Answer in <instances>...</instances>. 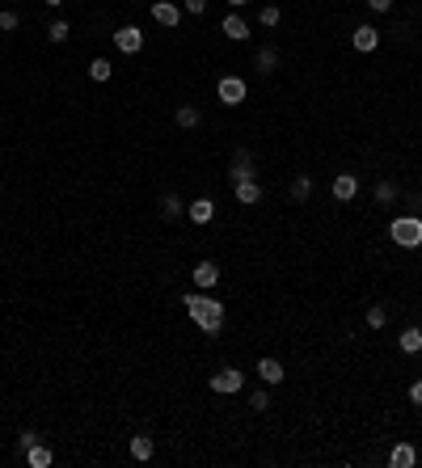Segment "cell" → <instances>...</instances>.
I'll return each instance as SVG.
<instances>
[{
    "instance_id": "obj_8",
    "label": "cell",
    "mask_w": 422,
    "mask_h": 468,
    "mask_svg": "<svg viewBox=\"0 0 422 468\" xmlns=\"http://www.w3.org/2000/svg\"><path fill=\"white\" fill-rule=\"evenodd\" d=\"M245 177H254V156H249V148H237V152H233V169H228V182L237 186V182H245Z\"/></svg>"
},
{
    "instance_id": "obj_13",
    "label": "cell",
    "mask_w": 422,
    "mask_h": 468,
    "mask_svg": "<svg viewBox=\"0 0 422 468\" xmlns=\"http://www.w3.org/2000/svg\"><path fill=\"white\" fill-rule=\"evenodd\" d=\"M152 22H157V26H169V30H173V26L182 22V9L173 5V0H157V5H152Z\"/></svg>"
},
{
    "instance_id": "obj_24",
    "label": "cell",
    "mask_w": 422,
    "mask_h": 468,
    "mask_svg": "<svg viewBox=\"0 0 422 468\" xmlns=\"http://www.w3.org/2000/svg\"><path fill=\"white\" fill-rule=\"evenodd\" d=\"M68 34H72V26H68L64 17H55V22L47 26V38H51V43H68Z\"/></svg>"
},
{
    "instance_id": "obj_3",
    "label": "cell",
    "mask_w": 422,
    "mask_h": 468,
    "mask_svg": "<svg viewBox=\"0 0 422 468\" xmlns=\"http://www.w3.org/2000/svg\"><path fill=\"white\" fill-rule=\"evenodd\" d=\"M245 93H249V85H245V76H237V72L220 76V85H216L220 105H241V101H245Z\"/></svg>"
},
{
    "instance_id": "obj_2",
    "label": "cell",
    "mask_w": 422,
    "mask_h": 468,
    "mask_svg": "<svg viewBox=\"0 0 422 468\" xmlns=\"http://www.w3.org/2000/svg\"><path fill=\"white\" fill-rule=\"evenodd\" d=\"M388 237H393V245H401V249H418V245H422V219H418V215H397V219L388 224Z\"/></svg>"
},
{
    "instance_id": "obj_17",
    "label": "cell",
    "mask_w": 422,
    "mask_h": 468,
    "mask_svg": "<svg viewBox=\"0 0 422 468\" xmlns=\"http://www.w3.org/2000/svg\"><path fill=\"white\" fill-rule=\"evenodd\" d=\"M388 464H393V468H409V464H418V451H414V443H397V447L388 451Z\"/></svg>"
},
{
    "instance_id": "obj_10",
    "label": "cell",
    "mask_w": 422,
    "mask_h": 468,
    "mask_svg": "<svg viewBox=\"0 0 422 468\" xmlns=\"http://www.w3.org/2000/svg\"><path fill=\"white\" fill-rule=\"evenodd\" d=\"M254 372H258V380H262L266 388L283 384V376H287V372H283V363H279V359H270V355H266V359H258V367H254Z\"/></svg>"
},
{
    "instance_id": "obj_1",
    "label": "cell",
    "mask_w": 422,
    "mask_h": 468,
    "mask_svg": "<svg viewBox=\"0 0 422 468\" xmlns=\"http://www.w3.org/2000/svg\"><path fill=\"white\" fill-rule=\"evenodd\" d=\"M182 304H186L190 321H194L203 333H220V329H224V304L211 295V291H190V295H182Z\"/></svg>"
},
{
    "instance_id": "obj_21",
    "label": "cell",
    "mask_w": 422,
    "mask_h": 468,
    "mask_svg": "<svg viewBox=\"0 0 422 468\" xmlns=\"http://www.w3.org/2000/svg\"><path fill=\"white\" fill-rule=\"evenodd\" d=\"M198 123H203L198 105H177V127H182V131H194Z\"/></svg>"
},
{
    "instance_id": "obj_9",
    "label": "cell",
    "mask_w": 422,
    "mask_h": 468,
    "mask_svg": "<svg viewBox=\"0 0 422 468\" xmlns=\"http://www.w3.org/2000/svg\"><path fill=\"white\" fill-rule=\"evenodd\" d=\"M330 190H334V203H355V194H359V177H355V173H338Z\"/></svg>"
},
{
    "instance_id": "obj_27",
    "label": "cell",
    "mask_w": 422,
    "mask_h": 468,
    "mask_svg": "<svg viewBox=\"0 0 422 468\" xmlns=\"http://www.w3.org/2000/svg\"><path fill=\"white\" fill-rule=\"evenodd\" d=\"M110 72H115V68H110V59H101V55L89 64V76H93L97 85H101V80H110Z\"/></svg>"
},
{
    "instance_id": "obj_25",
    "label": "cell",
    "mask_w": 422,
    "mask_h": 468,
    "mask_svg": "<svg viewBox=\"0 0 422 468\" xmlns=\"http://www.w3.org/2000/svg\"><path fill=\"white\" fill-rule=\"evenodd\" d=\"M376 203H380V207L397 203V182H376Z\"/></svg>"
},
{
    "instance_id": "obj_34",
    "label": "cell",
    "mask_w": 422,
    "mask_h": 468,
    "mask_svg": "<svg viewBox=\"0 0 422 468\" xmlns=\"http://www.w3.org/2000/svg\"><path fill=\"white\" fill-rule=\"evenodd\" d=\"M249 5V0H228V9H245Z\"/></svg>"
},
{
    "instance_id": "obj_23",
    "label": "cell",
    "mask_w": 422,
    "mask_h": 468,
    "mask_svg": "<svg viewBox=\"0 0 422 468\" xmlns=\"http://www.w3.org/2000/svg\"><path fill=\"white\" fill-rule=\"evenodd\" d=\"M279 17H283V13H279V5H262V9H258V26H266V30H275V26H279Z\"/></svg>"
},
{
    "instance_id": "obj_31",
    "label": "cell",
    "mask_w": 422,
    "mask_h": 468,
    "mask_svg": "<svg viewBox=\"0 0 422 468\" xmlns=\"http://www.w3.org/2000/svg\"><path fill=\"white\" fill-rule=\"evenodd\" d=\"M182 13H207V0H182Z\"/></svg>"
},
{
    "instance_id": "obj_16",
    "label": "cell",
    "mask_w": 422,
    "mask_h": 468,
    "mask_svg": "<svg viewBox=\"0 0 422 468\" xmlns=\"http://www.w3.org/2000/svg\"><path fill=\"white\" fill-rule=\"evenodd\" d=\"M22 460H26L30 468H51V464H55V451H51L47 443H34V447H30V451H26Z\"/></svg>"
},
{
    "instance_id": "obj_30",
    "label": "cell",
    "mask_w": 422,
    "mask_h": 468,
    "mask_svg": "<svg viewBox=\"0 0 422 468\" xmlns=\"http://www.w3.org/2000/svg\"><path fill=\"white\" fill-rule=\"evenodd\" d=\"M34 443H43V439H38V430H22V434H17V451H22V455H26Z\"/></svg>"
},
{
    "instance_id": "obj_6",
    "label": "cell",
    "mask_w": 422,
    "mask_h": 468,
    "mask_svg": "<svg viewBox=\"0 0 422 468\" xmlns=\"http://www.w3.org/2000/svg\"><path fill=\"white\" fill-rule=\"evenodd\" d=\"M190 279H194L198 291H211V287L220 283V266H216V262H198V266L190 270Z\"/></svg>"
},
{
    "instance_id": "obj_28",
    "label": "cell",
    "mask_w": 422,
    "mask_h": 468,
    "mask_svg": "<svg viewBox=\"0 0 422 468\" xmlns=\"http://www.w3.org/2000/svg\"><path fill=\"white\" fill-rule=\"evenodd\" d=\"M368 325H372V329H384V325H388V308L372 304V308H368Z\"/></svg>"
},
{
    "instance_id": "obj_20",
    "label": "cell",
    "mask_w": 422,
    "mask_h": 468,
    "mask_svg": "<svg viewBox=\"0 0 422 468\" xmlns=\"http://www.w3.org/2000/svg\"><path fill=\"white\" fill-rule=\"evenodd\" d=\"M182 215H186V203H182L177 194H165V198H161V219L173 224V219H182Z\"/></svg>"
},
{
    "instance_id": "obj_26",
    "label": "cell",
    "mask_w": 422,
    "mask_h": 468,
    "mask_svg": "<svg viewBox=\"0 0 422 468\" xmlns=\"http://www.w3.org/2000/svg\"><path fill=\"white\" fill-rule=\"evenodd\" d=\"M249 409H254V414H266V409H270V388H254V393H249Z\"/></svg>"
},
{
    "instance_id": "obj_15",
    "label": "cell",
    "mask_w": 422,
    "mask_h": 468,
    "mask_svg": "<svg viewBox=\"0 0 422 468\" xmlns=\"http://www.w3.org/2000/svg\"><path fill=\"white\" fill-rule=\"evenodd\" d=\"M233 194H237V203H245V207H258V203H262V186H258V177L237 182V186H233Z\"/></svg>"
},
{
    "instance_id": "obj_12",
    "label": "cell",
    "mask_w": 422,
    "mask_h": 468,
    "mask_svg": "<svg viewBox=\"0 0 422 468\" xmlns=\"http://www.w3.org/2000/svg\"><path fill=\"white\" fill-rule=\"evenodd\" d=\"M351 43H355V51H363V55H368V51H376V47H380V30L363 22V26H355V34H351Z\"/></svg>"
},
{
    "instance_id": "obj_5",
    "label": "cell",
    "mask_w": 422,
    "mask_h": 468,
    "mask_svg": "<svg viewBox=\"0 0 422 468\" xmlns=\"http://www.w3.org/2000/svg\"><path fill=\"white\" fill-rule=\"evenodd\" d=\"M115 47H119L123 55H140V51H144V30H140V26H119V30H115Z\"/></svg>"
},
{
    "instance_id": "obj_18",
    "label": "cell",
    "mask_w": 422,
    "mask_h": 468,
    "mask_svg": "<svg viewBox=\"0 0 422 468\" xmlns=\"http://www.w3.org/2000/svg\"><path fill=\"white\" fill-rule=\"evenodd\" d=\"M152 455H157V443H152L148 434H136V439H131V460H140V464H148Z\"/></svg>"
},
{
    "instance_id": "obj_19",
    "label": "cell",
    "mask_w": 422,
    "mask_h": 468,
    "mask_svg": "<svg viewBox=\"0 0 422 468\" xmlns=\"http://www.w3.org/2000/svg\"><path fill=\"white\" fill-rule=\"evenodd\" d=\"M397 346L405 350V355H418V350H422V329H418V325H409V329H401V337H397Z\"/></svg>"
},
{
    "instance_id": "obj_14",
    "label": "cell",
    "mask_w": 422,
    "mask_h": 468,
    "mask_svg": "<svg viewBox=\"0 0 422 468\" xmlns=\"http://www.w3.org/2000/svg\"><path fill=\"white\" fill-rule=\"evenodd\" d=\"M254 68H258L262 76H270V72L279 68V47H275V43H262L258 55H254Z\"/></svg>"
},
{
    "instance_id": "obj_33",
    "label": "cell",
    "mask_w": 422,
    "mask_h": 468,
    "mask_svg": "<svg viewBox=\"0 0 422 468\" xmlns=\"http://www.w3.org/2000/svg\"><path fill=\"white\" fill-rule=\"evenodd\" d=\"M368 9H372V13H388V9H393V0H368Z\"/></svg>"
},
{
    "instance_id": "obj_29",
    "label": "cell",
    "mask_w": 422,
    "mask_h": 468,
    "mask_svg": "<svg viewBox=\"0 0 422 468\" xmlns=\"http://www.w3.org/2000/svg\"><path fill=\"white\" fill-rule=\"evenodd\" d=\"M17 26H22V17H17L13 9H0V30H5V34H13Z\"/></svg>"
},
{
    "instance_id": "obj_4",
    "label": "cell",
    "mask_w": 422,
    "mask_h": 468,
    "mask_svg": "<svg viewBox=\"0 0 422 468\" xmlns=\"http://www.w3.org/2000/svg\"><path fill=\"white\" fill-rule=\"evenodd\" d=\"M245 388V372L237 367H220V372H211V393H220V397H233Z\"/></svg>"
},
{
    "instance_id": "obj_36",
    "label": "cell",
    "mask_w": 422,
    "mask_h": 468,
    "mask_svg": "<svg viewBox=\"0 0 422 468\" xmlns=\"http://www.w3.org/2000/svg\"><path fill=\"white\" fill-rule=\"evenodd\" d=\"M418 460H422V447H418Z\"/></svg>"
},
{
    "instance_id": "obj_35",
    "label": "cell",
    "mask_w": 422,
    "mask_h": 468,
    "mask_svg": "<svg viewBox=\"0 0 422 468\" xmlns=\"http://www.w3.org/2000/svg\"><path fill=\"white\" fill-rule=\"evenodd\" d=\"M43 5H51V9H59V5H64V0H43Z\"/></svg>"
},
{
    "instance_id": "obj_11",
    "label": "cell",
    "mask_w": 422,
    "mask_h": 468,
    "mask_svg": "<svg viewBox=\"0 0 422 468\" xmlns=\"http://www.w3.org/2000/svg\"><path fill=\"white\" fill-rule=\"evenodd\" d=\"M186 215H190V224H211V219H216V203H211V198H190L186 203Z\"/></svg>"
},
{
    "instance_id": "obj_32",
    "label": "cell",
    "mask_w": 422,
    "mask_h": 468,
    "mask_svg": "<svg viewBox=\"0 0 422 468\" xmlns=\"http://www.w3.org/2000/svg\"><path fill=\"white\" fill-rule=\"evenodd\" d=\"M409 405H418V409H422V380H414V384H409Z\"/></svg>"
},
{
    "instance_id": "obj_22",
    "label": "cell",
    "mask_w": 422,
    "mask_h": 468,
    "mask_svg": "<svg viewBox=\"0 0 422 468\" xmlns=\"http://www.w3.org/2000/svg\"><path fill=\"white\" fill-rule=\"evenodd\" d=\"M287 194H291V203H308V198H312V177H308V173H300V177L291 182V190H287Z\"/></svg>"
},
{
    "instance_id": "obj_7",
    "label": "cell",
    "mask_w": 422,
    "mask_h": 468,
    "mask_svg": "<svg viewBox=\"0 0 422 468\" xmlns=\"http://www.w3.org/2000/svg\"><path fill=\"white\" fill-rule=\"evenodd\" d=\"M220 34H224V38H233V43H245V38H249V22L233 9V13L220 22Z\"/></svg>"
}]
</instances>
